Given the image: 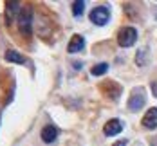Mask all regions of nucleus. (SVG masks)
<instances>
[{
	"label": "nucleus",
	"mask_w": 157,
	"mask_h": 146,
	"mask_svg": "<svg viewBox=\"0 0 157 146\" xmlns=\"http://www.w3.org/2000/svg\"><path fill=\"white\" fill-rule=\"evenodd\" d=\"M136 42H137V31L134 27L126 25L123 29H119V32H117V43H119V47L128 49V47H132Z\"/></svg>",
	"instance_id": "obj_1"
},
{
	"label": "nucleus",
	"mask_w": 157,
	"mask_h": 146,
	"mask_svg": "<svg viewBox=\"0 0 157 146\" xmlns=\"http://www.w3.org/2000/svg\"><path fill=\"white\" fill-rule=\"evenodd\" d=\"M18 27L24 34H31L33 32V9L31 7H22L20 15H18Z\"/></svg>",
	"instance_id": "obj_2"
},
{
	"label": "nucleus",
	"mask_w": 157,
	"mask_h": 146,
	"mask_svg": "<svg viewBox=\"0 0 157 146\" xmlns=\"http://www.w3.org/2000/svg\"><path fill=\"white\" fill-rule=\"evenodd\" d=\"M89 18H90V22L94 24V25H107L110 20V9L109 7H105V6H98V7H94L92 11H90V15H89Z\"/></svg>",
	"instance_id": "obj_3"
},
{
	"label": "nucleus",
	"mask_w": 157,
	"mask_h": 146,
	"mask_svg": "<svg viewBox=\"0 0 157 146\" xmlns=\"http://www.w3.org/2000/svg\"><path fill=\"white\" fill-rule=\"evenodd\" d=\"M144 101H146L144 90H143V88H136V90L132 92V96L128 97V108H130L132 112H137V110H141L143 107H144Z\"/></svg>",
	"instance_id": "obj_4"
},
{
	"label": "nucleus",
	"mask_w": 157,
	"mask_h": 146,
	"mask_svg": "<svg viewBox=\"0 0 157 146\" xmlns=\"http://www.w3.org/2000/svg\"><path fill=\"white\" fill-rule=\"evenodd\" d=\"M22 11V4L20 2H7L6 4V24L11 25L15 22V16L20 15Z\"/></svg>",
	"instance_id": "obj_5"
},
{
	"label": "nucleus",
	"mask_w": 157,
	"mask_h": 146,
	"mask_svg": "<svg viewBox=\"0 0 157 146\" xmlns=\"http://www.w3.org/2000/svg\"><path fill=\"white\" fill-rule=\"evenodd\" d=\"M121 130H123L121 119H110V121L105 123V126H103V133H105L107 137H114V135L121 133Z\"/></svg>",
	"instance_id": "obj_6"
},
{
	"label": "nucleus",
	"mask_w": 157,
	"mask_h": 146,
	"mask_svg": "<svg viewBox=\"0 0 157 146\" xmlns=\"http://www.w3.org/2000/svg\"><path fill=\"white\" fill-rule=\"evenodd\" d=\"M141 125L146 130L157 128V108L155 107L150 108V110H146V114H144V117H143V121H141Z\"/></svg>",
	"instance_id": "obj_7"
},
{
	"label": "nucleus",
	"mask_w": 157,
	"mask_h": 146,
	"mask_svg": "<svg viewBox=\"0 0 157 146\" xmlns=\"http://www.w3.org/2000/svg\"><path fill=\"white\" fill-rule=\"evenodd\" d=\"M40 137H42V141H44L45 144H51V143H54V141H56V137H58V128H56V126H52V125H47V126H44V128H42Z\"/></svg>",
	"instance_id": "obj_8"
},
{
	"label": "nucleus",
	"mask_w": 157,
	"mask_h": 146,
	"mask_svg": "<svg viewBox=\"0 0 157 146\" xmlns=\"http://www.w3.org/2000/svg\"><path fill=\"white\" fill-rule=\"evenodd\" d=\"M83 47H85V38H83L81 34H74V36L71 38L69 45H67V51H69L71 54H76V52H81Z\"/></svg>",
	"instance_id": "obj_9"
},
{
	"label": "nucleus",
	"mask_w": 157,
	"mask_h": 146,
	"mask_svg": "<svg viewBox=\"0 0 157 146\" xmlns=\"http://www.w3.org/2000/svg\"><path fill=\"white\" fill-rule=\"evenodd\" d=\"M4 58H6V62H9V63H18V65H24L25 63V58L18 52V51H6V54H4Z\"/></svg>",
	"instance_id": "obj_10"
},
{
	"label": "nucleus",
	"mask_w": 157,
	"mask_h": 146,
	"mask_svg": "<svg viewBox=\"0 0 157 146\" xmlns=\"http://www.w3.org/2000/svg\"><path fill=\"white\" fill-rule=\"evenodd\" d=\"M107 70H109V63H96L92 69H90V74L92 76H103V74H107Z\"/></svg>",
	"instance_id": "obj_11"
},
{
	"label": "nucleus",
	"mask_w": 157,
	"mask_h": 146,
	"mask_svg": "<svg viewBox=\"0 0 157 146\" xmlns=\"http://www.w3.org/2000/svg\"><path fill=\"white\" fill-rule=\"evenodd\" d=\"M71 9H72V15L76 16V18H79V16L83 15V11H85V2H83V0H76V2H72Z\"/></svg>",
	"instance_id": "obj_12"
},
{
	"label": "nucleus",
	"mask_w": 157,
	"mask_h": 146,
	"mask_svg": "<svg viewBox=\"0 0 157 146\" xmlns=\"http://www.w3.org/2000/svg\"><path fill=\"white\" fill-rule=\"evenodd\" d=\"M136 63L139 67H144L146 65V49H141L137 54H136Z\"/></svg>",
	"instance_id": "obj_13"
},
{
	"label": "nucleus",
	"mask_w": 157,
	"mask_h": 146,
	"mask_svg": "<svg viewBox=\"0 0 157 146\" xmlns=\"http://www.w3.org/2000/svg\"><path fill=\"white\" fill-rule=\"evenodd\" d=\"M126 143H128L126 139H119V141H116L112 146H126Z\"/></svg>",
	"instance_id": "obj_14"
},
{
	"label": "nucleus",
	"mask_w": 157,
	"mask_h": 146,
	"mask_svg": "<svg viewBox=\"0 0 157 146\" xmlns=\"http://www.w3.org/2000/svg\"><path fill=\"white\" fill-rule=\"evenodd\" d=\"M150 88H152V92H154V96L157 97V81H152V85H150Z\"/></svg>",
	"instance_id": "obj_15"
},
{
	"label": "nucleus",
	"mask_w": 157,
	"mask_h": 146,
	"mask_svg": "<svg viewBox=\"0 0 157 146\" xmlns=\"http://www.w3.org/2000/svg\"><path fill=\"white\" fill-rule=\"evenodd\" d=\"M150 146H157V135H155V137H152V141H150Z\"/></svg>",
	"instance_id": "obj_16"
}]
</instances>
